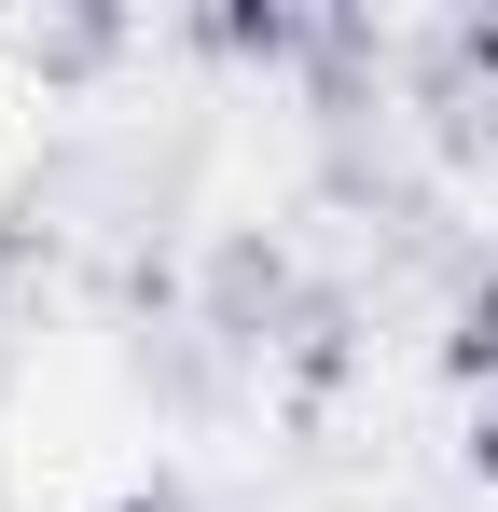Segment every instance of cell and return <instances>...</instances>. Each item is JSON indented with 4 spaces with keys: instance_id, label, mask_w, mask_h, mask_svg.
Wrapping results in <instances>:
<instances>
[{
    "instance_id": "cell-1",
    "label": "cell",
    "mask_w": 498,
    "mask_h": 512,
    "mask_svg": "<svg viewBox=\"0 0 498 512\" xmlns=\"http://www.w3.org/2000/svg\"><path fill=\"white\" fill-rule=\"evenodd\" d=\"M277 305H291V263H277V236H222L208 250V333H236V346H277Z\"/></svg>"
},
{
    "instance_id": "cell-2",
    "label": "cell",
    "mask_w": 498,
    "mask_h": 512,
    "mask_svg": "<svg viewBox=\"0 0 498 512\" xmlns=\"http://www.w3.org/2000/svg\"><path fill=\"white\" fill-rule=\"evenodd\" d=\"M194 56H222V70H305L319 56V14L305 0H208L194 14Z\"/></svg>"
},
{
    "instance_id": "cell-3",
    "label": "cell",
    "mask_w": 498,
    "mask_h": 512,
    "mask_svg": "<svg viewBox=\"0 0 498 512\" xmlns=\"http://www.w3.org/2000/svg\"><path fill=\"white\" fill-rule=\"evenodd\" d=\"M429 374L471 388V402H498V250L471 263V291H457V319H443V346H429Z\"/></svg>"
},
{
    "instance_id": "cell-4",
    "label": "cell",
    "mask_w": 498,
    "mask_h": 512,
    "mask_svg": "<svg viewBox=\"0 0 498 512\" xmlns=\"http://www.w3.org/2000/svg\"><path fill=\"white\" fill-rule=\"evenodd\" d=\"M111 56H125V14H42V28H28V70H42V84H97Z\"/></svg>"
},
{
    "instance_id": "cell-5",
    "label": "cell",
    "mask_w": 498,
    "mask_h": 512,
    "mask_svg": "<svg viewBox=\"0 0 498 512\" xmlns=\"http://www.w3.org/2000/svg\"><path fill=\"white\" fill-rule=\"evenodd\" d=\"M471 84H498V14H457L429 42V97H471Z\"/></svg>"
},
{
    "instance_id": "cell-6",
    "label": "cell",
    "mask_w": 498,
    "mask_h": 512,
    "mask_svg": "<svg viewBox=\"0 0 498 512\" xmlns=\"http://www.w3.org/2000/svg\"><path fill=\"white\" fill-rule=\"evenodd\" d=\"M97 512H194L180 485H125V499H97Z\"/></svg>"
},
{
    "instance_id": "cell-7",
    "label": "cell",
    "mask_w": 498,
    "mask_h": 512,
    "mask_svg": "<svg viewBox=\"0 0 498 512\" xmlns=\"http://www.w3.org/2000/svg\"><path fill=\"white\" fill-rule=\"evenodd\" d=\"M471 471H485V485H498V402H485V416H471Z\"/></svg>"
}]
</instances>
